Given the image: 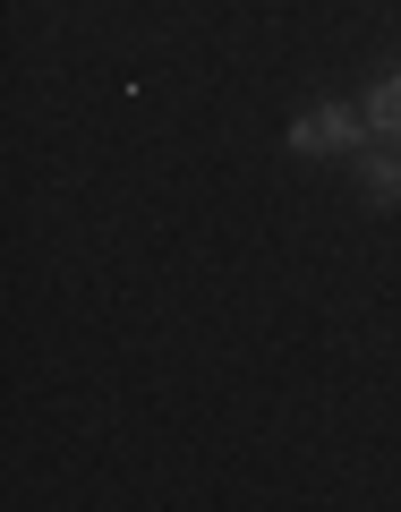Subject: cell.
Wrapping results in <instances>:
<instances>
[{"instance_id": "obj_2", "label": "cell", "mask_w": 401, "mask_h": 512, "mask_svg": "<svg viewBox=\"0 0 401 512\" xmlns=\"http://www.w3.org/2000/svg\"><path fill=\"white\" fill-rule=\"evenodd\" d=\"M350 171H359V197L367 205H401V146H384V137H376V146L350 154Z\"/></svg>"}, {"instance_id": "obj_3", "label": "cell", "mask_w": 401, "mask_h": 512, "mask_svg": "<svg viewBox=\"0 0 401 512\" xmlns=\"http://www.w3.org/2000/svg\"><path fill=\"white\" fill-rule=\"evenodd\" d=\"M359 111H367V128H376L384 146H401V60L376 77V86H367V103H359Z\"/></svg>"}, {"instance_id": "obj_1", "label": "cell", "mask_w": 401, "mask_h": 512, "mask_svg": "<svg viewBox=\"0 0 401 512\" xmlns=\"http://www.w3.org/2000/svg\"><path fill=\"white\" fill-rule=\"evenodd\" d=\"M359 146H376V128H367L359 103H316V111L291 120V154H359Z\"/></svg>"}]
</instances>
